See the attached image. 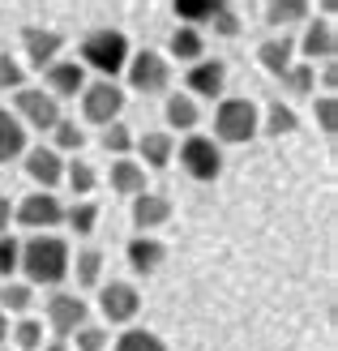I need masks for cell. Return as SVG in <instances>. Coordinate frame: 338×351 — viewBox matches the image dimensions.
Here are the masks:
<instances>
[{"instance_id": "cell-24", "label": "cell", "mask_w": 338, "mask_h": 351, "mask_svg": "<svg viewBox=\"0 0 338 351\" xmlns=\"http://www.w3.org/2000/svg\"><path fill=\"white\" fill-rule=\"evenodd\" d=\"M51 137H56V146H51V150H64V154H77L82 146H86V133H82V125H77V120H56V129H51Z\"/></svg>"}, {"instance_id": "cell-13", "label": "cell", "mask_w": 338, "mask_h": 351, "mask_svg": "<svg viewBox=\"0 0 338 351\" xmlns=\"http://www.w3.org/2000/svg\"><path fill=\"white\" fill-rule=\"evenodd\" d=\"M26 176H30V180H39L43 193H47V189H56L64 180V159H60L56 150H47V146H34L26 154Z\"/></svg>"}, {"instance_id": "cell-4", "label": "cell", "mask_w": 338, "mask_h": 351, "mask_svg": "<svg viewBox=\"0 0 338 351\" xmlns=\"http://www.w3.org/2000/svg\"><path fill=\"white\" fill-rule=\"evenodd\" d=\"M180 167L193 176V180H219L223 176V150L215 146V137H189V142L180 146Z\"/></svg>"}, {"instance_id": "cell-17", "label": "cell", "mask_w": 338, "mask_h": 351, "mask_svg": "<svg viewBox=\"0 0 338 351\" xmlns=\"http://www.w3.org/2000/svg\"><path fill=\"white\" fill-rule=\"evenodd\" d=\"M304 56H317V60H330L334 51H338V39H334V26L326 22V17H317V22H309L304 30Z\"/></svg>"}, {"instance_id": "cell-20", "label": "cell", "mask_w": 338, "mask_h": 351, "mask_svg": "<svg viewBox=\"0 0 338 351\" xmlns=\"http://www.w3.org/2000/svg\"><path fill=\"white\" fill-rule=\"evenodd\" d=\"M133 146H137V154H141V159H146L154 171H163V167L171 163V133H141Z\"/></svg>"}, {"instance_id": "cell-40", "label": "cell", "mask_w": 338, "mask_h": 351, "mask_svg": "<svg viewBox=\"0 0 338 351\" xmlns=\"http://www.w3.org/2000/svg\"><path fill=\"white\" fill-rule=\"evenodd\" d=\"M317 125H322L326 133H334V129H338V103H334V95L317 99Z\"/></svg>"}, {"instance_id": "cell-39", "label": "cell", "mask_w": 338, "mask_h": 351, "mask_svg": "<svg viewBox=\"0 0 338 351\" xmlns=\"http://www.w3.org/2000/svg\"><path fill=\"white\" fill-rule=\"evenodd\" d=\"M103 347H108V330H99V326L77 330V351H103Z\"/></svg>"}, {"instance_id": "cell-14", "label": "cell", "mask_w": 338, "mask_h": 351, "mask_svg": "<svg viewBox=\"0 0 338 351\" xmlns=\"http://www.w3.org/2000/svg\"><path fill=\"white\" fill-rule=\"evenodd\" d=\"M223 82H227V64L223 60H197L189 69V77H184V86L193 95H206V99H215V95H223Z\"/></svg>"}, {"instance_id": "cell-16", "label": "cell", "mask_w": 338, "mask_h": 351, "mask_svg": "<svg viewBox=\"0 0 338 351\" xmlns=\"http://www.w3.org/2000/svg\"><path fill=\"white\" fill-rule=\"evenodd\" d=\"M124 253H129V266H133L137 274H154L158 266H163V257H167L163 240H154V236H133Z\"/></svg>"}, {"instance_id": "cell-8", "label": "cell", "mask_w": 338, "mask_h": 351, "mask_svg": "<svg viewBox=\"0 0 338 351\" xmlns=\"http://www.w3.org/2000/svg\"><path fill=\"white\" fill-rule=\"evenodd\" d=\"M64 47V34L60 30H47V26H26L22 30V51L30 56L34 69H51Z\"/></svg>"}, {"instance_id": "cell-33", "label": "cell", "mask_w": 338, "mask_h": 351, "mask_svg": "<svg viewBox=\"0 0 338 351\" xmlns=\"http://www.w3.org/2000/svg\"><path fill=\"white\" fill-rule=\"evenodd\" d=\"M34 300V291L26 283H9L5 291H0V313H26Z\"/></svg>"}, {"instance_id": "cell-12", "label": "cell", "mask_w": 338, "mask_h": 351, "mask_svg": "<svg viewBox=\"0 0 338 351\" xmlns=\"http://www.w3.org/2000/svg\"><path fill=\"white\" fill-rule=\"evenodd\" d=\"M47 90L51 99H77V90H86V69L82 60H56L47 69Z\"/></svg>"}, {"instance_id": "cell-37", "label": "cell", "mask_w": 338, "mask_h": 351, "mask_svg": "<svg viewBox=\"0 0 338 351\" xmlns=\"http://www.w3.org/2000/svg\"><path fill=\"white\" fill-rule=\"evenodd\" d=\"M210 26H215V34H223V39H236V34H240V17H236V9L219 5L215 17H210Z\"/></svg>"}, {"instance_id": "cell-44", "label": "cell", "mask_w": 338, "mask_h": 351, "mask_svg": "<svg viewBox=\"0 0 338 351\" xmlns=\"http://www.w3.org/2000/svg\"><path fill=\"white\" fill-rule=\"evenodd\" d=\"M39 351H69L64 343H47V347H39Z\"/></svg>"}, {"instance_id": "cell-43", "label": "cell", "mask_w": 338, "mask_h": 351, "mask_svg": "<svg viewBox=\"0 0 338 351\" xmlns=\"http://www.w3.org/2000/svg\"><path fill=\"white\" fill-rule=\"evenodd\" d=\"M5 339H9V317L0 313V343H5Z\"/></svg>"}, {"instance_id": "cell-41", "label": "cell", "mask_w": 338, "mask_h": 351, "mask_svg": "<svg viewBox=\"0 0 338 351\" xmlns=\"http://www.w3.org/2000/svg\"><path fill=\"white\" fill-rule=\"evenodd\" d=\"M9 215H13V206H9L5 193H0V236H5V227H9Z\"/></svg>"}, {"instance_id": "cell-38", "label": "cell", "mask_w": 338, "mask_h": 351, "mask_svg": "<svg viewBox=\"0 0 338 351\" xmlns=\"http://www.w3.org/2000/svg\"><path fill=\"white\" fill-rule=\"evenodd\" d=\"M17 257H22V244H17L13 236H0V274H13L17 270Z\"/></svg>"}, {"instance_id": "cell-10", "label": "cell", "mask_w": 338, "mask_h": 351, "mask_svg": "<svg viewBox=\"0 0 338 351\" xmlns=\"http://www.w3.org/2000/svg\"><path fill=\"white\" fill-rule=\"evenodd\" d=\"M99 308H103L108 322H133L137 308H141V295H137L133 283H108L99 295Z\"/></svg>"}, {"instance_id": "cell-6", "label": "cell", "mask_w": 338, "mask_h": 351, "mask_svg": "<svg viewBox=\"0 0 338 351\" xmlns=\"http://www.w3.org/2000/svg\"><path fill=\"white\" fill-rule=\"evenodd\" d=\"M120 112H124V90L116 82H95L82 90V116L90 125H116Z\"/></svg>"}, {"instance_id": "cell-31", "label": "cell", "mask_w": 338, "mask_h": 351, "mask_svg": "<svg viewBox=\"0 0 338 351\" xmlns=\"http://www.w3.org/2000/svg\"><path fill=\"white\" fill-rule=\"evenodd\" d=\"M13 343H17V351H39L43 347V326L34 317H22L13 326Z\"/></svg>"}, {"instance_id": "cell-27", "label": "cell", "mask_w": 338, "mask_h": 351, "mask_svg": "<svg viewBox=\"0 0 338 351\" xmlns=\"http://www.w3.org/2000/svg\"><path fill=\"white\" fill-rule=\"evenodd\" d=\"M257 133H265V137H287V133H295V112L282 108V103H274V108L265 112V125Z\"/></svg>"}, {"instance_id": "cell-1", "label": "cell", "mask_w": 338, "mask_h": 351, "mask_svg": "<svg viewBox=\"0 0 338 351\" xmlns=\"http://www.w3.org/2000/svg\"><path fill=\"white\" fill-rule=\"evenodd\" d=\"M17 270H26L30 283H47V287L64 283V274H69V244L60 236H30L22 244Z\"/></svg>"}, {"instance_id": "cell-18", "label": "cell", "mask_w": 338, "mask_h": 351, "mask_svg": "<svg viewBox=\"0 0 338 351\" xmlns=\"http://www.w3.org/2000/svg\"><path fill=\"white\" fill-rule=\"evenodd\" d=\"M112 193H124V197L146 193V167L133 163V159H116L112 163Z\"/></svg>"}, {"instance_id": "cell-36", "label": "cell", "mask_w": 338, "mask_h": 351, "mask_svg": "<svg viewBox=\"0 0 338 351\" xmlns=\"http://www.w3.org/2000/svg\"><path fill=\"white\" fill-rule=\"evenodd\" d=\"M69 189H73V193H90L95 189V167L90 163H82V159H73V163H69Z\"/></svg>"}, {"instance_id": "cell-22", "label": "cell", "mask_w": 338, "mask_h": 351, "mask_svg": "<svg viewBox=\"0 0 338 351\" xmlns=\"http://www.w3.org/2000/svg\"><path fill=\"white\" fill-rule=\"evenodd\" d=\"M167 47H171V56H176V60L197 64V60H202V30H193V26H176Z\"/></svg>"}, {"instance_id": "cell-5", "label": "cell", "mask_w": 338, "mask_h": 351, "mask_svg": "<svg viewBox=\"0 0 338 351\" xmlns=\"http://www.w3.org/2000/svg\"><path fill=\"white\" fill-rule=\"evenodd\" d=\"M129 69V86L141 95H158V90H167V82H171V64L167 56H158V51H137V56L124 64Z\"/></svg>"}, {"instance_id": "cell-23", "label": "cell", "mask_w": 338, "mask_h": 351, "mask_svg": "<svg viewBox=\"0 0 338 351\" xmlns=\"http://www.w3.org/2000/svg\"><path fill=\"white\" fill-rule=\"evenodd\" d=\"M304 17H309V5H304V0H270V5H265V22H270V26L304 22Z\"/></svg>"}, {"instance_id": "cell-7", "label": "cell", "mask_w": 338, "mask_h": 351, "mask_svg": "<svg viewBox=\"0 0 338 351\" xmlns=\"http://www.w3.org/2000/svg\"><path fill=\"white\" fill-rule=\"evenodd\" d=\"M86 300L82 295H69V291H60V295H51L47 300V322H51V330H56L60 339H69V335H77V330L86 326Z\"/></svg>"}, {"instance_id": "cell-21", "label": "cell", "mask_w": 338, "mask_h": 351, "mask_svg": "<svg viewBox=\"0 0 338 351\" xmlns=\"http://www.w3.org/2000/svg\"><path fill=\"white\" fill-rule=\"evenodd\" d=\"M22 150H26V125H17V120L0 108V163L17 159Z\"/></svg>"}, {"instance_id": "cell-28", "label": "cell", "mask_w": 338, "mask_h": 351, "mask_svg": "<svg viewBox=\"0 0 338 351\" xmlns=\"http://www.w3.org/2000/svg\"><path fill=\"white\" fill-rule=\"evenodd\" d=\"M278 82H282V90H291V95H313L317 73H313V64H291Z\"/></svg>"}, {"instance_id": "cell-30", "label": "cell", "mask_w": 338, "mask_h": 351, "mask_svg": "<svg viewBox=\"0 0 338 351\" xmlns=\"http://www.w3.org/2000/svg\"><path fill=\"white\" fill-rule=\"evenodd\" d=\"M64 219H69V227H73L77 236H90L95 223H99V206L95 202H77L73 210H64Z\"/></svg>"}, {"instance_id": "cell-19", "label": "cell", "mask_w": 338, "mask_h": 351, "mask_svg": "<svg viewBox=\"0 0 338 351\" xmlns=\"http://www.w3.org/2000/svg\"><path fill=\"white\" fill-rule=\"evenodd\" d=\"M291 51H295V43L287 39V34H282V39L261 43V51H257V56H261V69H265V73H274V77H282V73H287V69L295 64V60H291Z\"/></svg>"}, {"instance_id": "cell-34", "label": "cell", "mask_w": 338, "mask_h": 351, "mask_svg": "<svg viewBox=\"0 0 338 351\" xmlns=\"http://www.w3.org/2000/svg\"><path fill=\"white\" fill-rule=\"evenodd\" d=\"M103 150L116 154V159H124V154L133 150V133L124 125H108V129H103Z\"/></svg>"}, {"instance_id": "cell-9", "label": "cell", "mask_w": 338, "mask_h": 351, "mask_svg": "<svg viewBox=\"0 0 338 351\" xmlns=\"http://www.w3.org/2000/svg\"><path fill=\"white\" fill-rule=\"evenodd\" d=\"M13 103H17V116H22L26 125H34V129H56L60 108H56V99H51L47 90H17Z\"/></svg>"}, {"instance_id": "cell-32", "label": "cell", "mask_w": 338, "mask_h": 351, "mask_svg": "<svg viewBox=\"0 0 338 351\" xmlns=\"http://www.w3.org/2000/svg\"><path fill=\"white\" fill-rule=\"evenodd\" d=\"M116 351H167V347H163V339H154L150 330H124Z\"/></svg>"}, {"instance_id": "cell-3", "label": "cell", "mask_w": 338, "mask_h": 351, "mask_svg": "<svg viewBox=\"0 0 338 351\" xmlns=\"http://www.w3.org/2000/svg\"><path fill=\"white\" fill-rule=\"evenodd\" d=\"M261 129V116L253 108V99H223L219 112H215V137L227 146H240V142H253Z\"/></svg>"}, {"instance_id": "cell-15", "label": "cell", "mask_w": 338, "mask_h": 351, "mask_svg": "<svg viewBox=\"0 0 338 351\" xmlns=\"http://www.w3.org/2000/svg\"><path fill=\"white\" fill-rule=\"evenodd\" d=\"M171 219V202L163 193H137L133 197V223L141 232H150V227H163Z\"/></svg>"}, {"instance_id": "cell-2", "label": "cell", "mask_w": 338, "mask_h": 351, "mask_svg": "<svg viewBox=\"0 0 338 351\" xmlns=\"http://www.w3.org/2000/svg\"><path fill=\"white\" fill-rule=\"evenodd\" d=\"M82 60L90 64V69H99L103 82H112L120 69L129 64V39H124L120 30H112V26H99V30H90L82 39Z\"/></svg>"}, {"instance_id": "cell-11", "label": "cell", "mask_w": 338, "mask_h": 351, "mask_svg": "<svg viewBox=\"0 0 338 351\" xmlns=\"http://www.w3.org/2000/svg\"><path fill=\"white\" fill-rule=\"evenodd\" d=\"M17 219L26 227H56L64 219V206H60L56 193H30V197L17 206Z\"/></svg>"}, {"instance_id": "cell-42", "label": "cell", "mask_w": 338, "mask_h": 351, "mask_svg": "<svg viewBox=\"0 0 338 351\" xmlns=\"http://www.w3.org/2000/svg\"><path fill=\"white\" fill-rule=\"evenodd\" d=\"M322 82H326V90H334V86H338V69H334V64H326V73H322Z\"/></svg>"}, {"instance_id": "cell-29", "label": "cell", "mask_w": 338, "mask_h": 351, "mask_svg": "<svg viewBox=\"0 0 338 351\" xmlns=\"http://www.w3.org/2000/svg\"><path fill=\"white\" fill-rule=\"evenodd\" d=\"M77 287H95L99 283V274H103V253L99 249H86V253H77Z\"/></svg>"}, {"instance_id": "cell-25", "label": "cell", "mask_w": 338, "mask_h": 351, "mask_svg": "<svg viewBox=\"0 0 338 351\" xmlns=\"http://www.w3.org/2000/svg\"><path fill=\"white\" fill-rule=\"evenodd\" d=\"M167 125L171 129H193L197 125V103H193L189 95H171L167 99Z\"/></svg>"}, {"instance_id": "cell-26", "label": "cell", "mask_w": 338, "mask_h": 351, "mask_svg": "<svg viewBox=\"0 0 338 351\" xmlns=\"http://www.w3.org/2000/svg\"><path fill=\"white\" fill-rule=\"evenodd\" d=\"M215 9H219V0H176V17L193 30H197V22H210Z\"/></svg>"}, {"instance_id": "cell-35", "label": "cell", "mask_w": 338, "mask_h": 351, "mask_svg": "<svg viewBox=\"0 0 338 351\" xmlns=\"http://www.w3.org/2000/svg\"><path fill=\"white\" fill-rule=\"evenodd\" d=\"M22 82H26V69L9 51H0V90H22Z\"/></svg>"}]
</instances>
